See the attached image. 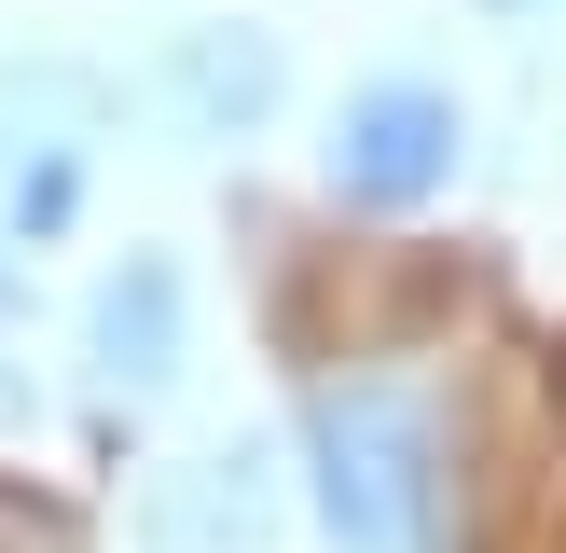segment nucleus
<instances>
[{"instance_id":"nucleus-1","label":"nucleus","mask_w":566,"mask_h":553,"mask_svg":"<svg viewBox=\"0 0 566 553\" xmlns=\"http://www.w3.org/2000/svg\"><path fill=\"white\" fill-rule=\"evenodd\" d=\"M304 470L318 525L346 553H442V415L387 374H332L304 401Z\"/></svg>"},{"instance_id":"nucleus-2","label":"nucleus","mask_w":566,"mask_h":553,"mask_svg":"<svg viewBox=\"0 0 566 553\" xmlns=\"http://www.w3.org/2000/svg\"><path fill=\"white\" fill-rule=\"evenodd\" d=\"M457 97L442 83H415V70H387V83H359L346 111H332V153H318V180L346 194V208H429L442 180H457Z\"/></svg>"},{"instance_id":"nucleus-3","label":"nucleus","mask_w":566,"mask_h":553,"mask_svg":"<svg viewBox=\"0 0 566 553\" xmlns=\"http://www.w3.org/2000/svg\"><path fill=\"white\" fill-rule=\"evenodd\" d=\"M97 70H55V55H28V70H0V180H14V236H55L83 194V138H97Z\"/></svg>"},{"instance_id":"nucleus-4","label":"nucleus","mask_w":566,"mask_h":553,"mask_svg":"<svg viewBox=\"0 0 566 553\" xmlns=\"http://www.w3.org/2000/svg\"><path fill=\"white\" fill-rule=\"evenodd\" d=\"M83 359H97V387L111 401H153L166 374H180V263H111L97 276V304H83Z\"/></svg>"},{"instance_id":"nucleus-5","label":"nucleus","mask_w":566,"mask_h":553,"mask_svg":"<svg viewBox=\"0 0 566 553\" xmlns=\"http://www.w3.org/2000/svg\"><path fill=\"white\" fill-rule=\"evenodd\" d=\"M180 97H193V125H249L276 97V42L263 28H193L180 42Z\"/></svg>"},{"instance_id":"nucleus-6","label":"nucleus","mask_w":566,"mask_h":553,"mask_svg":"<svg viewBox=\"0 0 566 553\" xmlns=\"http://www.w3.org/2000/svg\"><path fill=\"white\" fill-rule=\"evenodd\" d=\"M0 304H14V276H0Z\"/></svg>"}]
</instances>
